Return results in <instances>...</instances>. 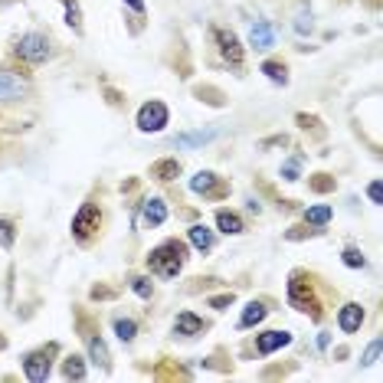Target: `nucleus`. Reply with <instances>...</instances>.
Listing matches in <instances>:
<instances>
[{
	"label": "nucleus",
	"mask_w": 383,
	"mask_h": 383,
	"mask_svg": "<svg viewBox=\"0 0 383 383\" xmlns=\"http://www.w3.org/2000/svg\"><path fill=\"white\" fill-rule=\"evenodd\" d=\"M187 262V246L180 239H164L161 246L151 249L148 256V269L154 275H161V279H177L180 269H184Z\"/></svg>",
	"instance_id": "obj_1"
},
{
	"label": "nucleus",
	"mask_w": 383,
	"mask_h": 383,
	"mask_svg": "<svg viewBox=\"0 0 383 383\" xmlns=\"http://www.w3.org/2000/svg\"><path fill=\"white\" fill-rule=\"evenodd\" d=\"M13 53H17V59L30 62V66H43V62H46V59L53 56L50 39L43 37V33H24V37L17 39Z\"/></svg>",
	"instance_id": "obj_2"
},
{
	"label": "nucleus",
	"mask_w": 383,
	"mask_h": 383,
	"mask_svg": "<svg viewBox=\"0 0 383 383\" xmlns=\"http://www.w3.org/2000/svg\"><path fill=\"white\" fill-rule=\"evenodd\" d=\"M171 122V111H167V105L158 99L144 102L141 109H138V128L144 131V135H158V131H164V124Z\"/></svg>",
	"instance_id": "obj_3"
},
{
	"label": "nucleus",
	"mask_w": 383,
	"mask_h": 383,
	"mask_svg": "<svg viewBox=\"0 0 383 383\" xmlns=\"http://www.w3.org/2000/svg\"><path fill=\"white\" fill-rule=\"evenodd\" d=\"M99 223H102V213H99V207L95 203H82L79 207V213L73 216V236L86 246L88 239L95 236V230H99Z\"/></svg>",
	"instance_id": "obj_4"
},
{
	"label": "nucleus",
	"mask_w": 383,
	"mask_h": 383,
	"mask_svg": "<svg viewBox=\"0 0 383 383\" xmlns=\"http://www.w3.org/2000/svg\"><path fill=\"white\" fill-rule=\"evenodd\" d=\"M30 92V79L17 69H0V102H17Z\"/></svg>",
	"instance_id": "obj_5"
},
{
	"label": "nucleus",
	"mask_w": 383,
	"mask_h": 383,
	"mask_svg": "<svg viewBox=\"0 0 383 383\" xmlns=\"http://www.w3.org/2000/svg\"><path fill=\"white\" fill-rule=\"evenodd\" d=\"M53 351L56 347H43V351H33V354H26L24 360V373H26V380H33V383H43L46 377H50V367H53Z\"/></svg>",
	"instance_id": "obj_6"
},
{
	"label": "nucleus",
	"mask_w": 383,
	"mask_h": 383,
	"mask_svg": "<svg viewBox=\"0 0 383 383\" xmlns=\"http://www.w3.org/2000/svg\"><path fill=\"white\" fill-rule=\"evenodd\" d=\"M213 39H216V46H220V56L230 66H243V46H239V37H236L233 30H223V26H216L213 30Z\"/></svg>",
	"instance_id": "obj_7"
},
{
	"label": "nucleus",
	"mask_w": 383,
	"mask_h": 383,
	"mask_svg": "<svg viewBox=\"0 0 383 383\" xmlns=\"http://www.w3.org/2000/svg\"><path fill=\"white\" fill-rule=\"evenodd\" d=\"M190 190H194V194H203V197H213V200L226 194L223 180L213 171H197L194 174V177H190Z\"/></svg>",
	"instance_id": "obj_8"
},
{
	"label": "nucleus",
	"mask_w": 383,
	"mask_h": 383,
	"mask_svg": "<svg viewBox=\"0 0 383 383\" xmlns=\"http://www.w3.org/2000/svg\"><path fill=\"white\" fill-rule=\"evenodd\" d=\"M360 324H364V308H360L357 301H347L344 308L337 311V328L344 334H354V331H360Z\"/></svg>",
	"instance_id": "obj_9"
},
{
	"label": "nucleus",
	"mask_w": 383,
	"mask_h": 383,
	"mask_svg": "<svg viewBox=\"0 0 383 383\" xmlns=\"http://www.w3.org/2000/svg\"><path fill=\"white\" fill-rule=\"evenodd\" d=\"M292 344V334L288 331H265L256 337V351H259L262 357L265 354H275V351H282V347Z\"/></svg>",
	"instance_id": "obj_10"
},
{
	"label": "nucleus",
	"mask_w": 383,
	"mask_h": 383,
	"mask_svg": "<svg viewBox=\"0 0 383 383\" xmlns=\"http://www.w3.org/2000/svg\"><path fill=\"white\" fill-rule=\"evenodd\" d=\"M207 331V321L197 318L194 311H180L177 321H174V334H184V337H197V334Z\"/></svg>",
	"instance_id": "obj_11"
},
{
	"label": "nucleus",
	"mask_w": 383,
	"mask_h": 383,
	"mask_svg": "<svg viewBox=\"0 0 383 383\" xmlns=\"http://www.w3.org/2000/svg\"><path fill=\"white\" fill-rule=\"evenodd\" d=\"M141 216H144L148 226H161V223L167 220V207H164V200L161 197H148L144 203H141Z\"/></svg>",
	"instance_id": "obj_12"
},
{
	"label": "nucleus",
	"mask_w": 383,
	"mask_h": 383,
	"mask_svg": "<svg viewBox=\"0 0 383 383\" xmlns=\"http://www.w3.org/2000/svg\"><path fill=\"white\" fill-rule=\"evenodd\" d=\"M216 226H220V233H226V236H239L243 230H246L243 216L233 213V210H220V213H216Z\"/></svg>",
	"instance_id": "obj_13"
},
{
	"label": "nucleus",
	"mask_w": 383,
	"mask_h": 383,
	"mask_svg": "<svg viewBox=\"0 0 383 383\" xmlns=\"http://www.w3.org/2000/svg\"><path fill=\"white\" fill-rule=\"evenodd\" d=\"M272 26L269 24H256L252 26V33H249V43H252V50H272Z\"/></svg>",
	"instance_id": "obj_14"
},
{
	"label": "nucleus",
	"mask_w": 383,
	"mask_h": 383,
	"mask_svg": "<svg viewBox=\"0 0 383 383\" xmlns=\"http://www.w3.org/2000/svg\"><path fill=\"white\" fill-rule=\"evenodd\" d=\"M190 243H194L197 252H210V249H213V230H207L203 223L190 226Z\"/></svg>",
	"instance_id": "obj_15"
},
{
	"label": "nucleus",
	"mask_w": 383,
	"mask_h": 383,
	"mask_svg": "<svg viewBox=\"0 0 383 383\" xmlns=\"http://www.w3.org/2000/svg\"><path fill=\"white\" fill-rule=\"evenodd\" d=\"M265 315H269V308H265L262 301H249L246 311H243V318H239V328H256Z\"/></svg>",
	"instance_id": "obj_16"
},
{
	"label": "nucleus",
	"mask_w": 383,
	"mask_h": 383,
	"mask_svg": "<svg viewBox=\"0 0 383 383\" xmlns=\"http://www.w3.org/2000/svg\"><path fill=\"white\" fill-rule=\"evenodd\" d=\"M216 131H190V135H177V148H203L207 141H213Z\"/></svg>",
	"instance_id": "obj_17"
},
{
	"label": "nucleus",
	"mask_w": 383,
	"mask_h": 383,
	"mask_svg": "<svg viewBox=\"0 0 383 383\" xmlns=\"http://www.w3.org/2000/svg\"><path fill=\"white\" fill-rule=\"evenodd\" d=\"M88 354L92 360L99 364L102 371H111V357H109V347L102 344V337H88Z\"/></svg>",
	"instance_id": "obj_18"
},
{
	"label": "nucleus",
	"mask_w": 383,
	"mask_h": 383,
	"mask_svg": "<svg viewBox=\"0 0 383 383\" xmlns=\"http://www.w3.org/2000/svg\"><path fill=\"white\" fill-rule=\"evenodd\" d=\"M177 174H180V161H174V158L158 161L154 167H151V177H158V180H174Z\"/></svg>",
	"instance_id": "obj_19"
},
{
	"label": "nucleus",
	"mask_w": 383,
	"mask_h": 383,
	"mask_svg": "<svg viewBox=\"0 0 383 383\" xmlns=\"http://www.w3.org/2000/svg\"><path fill=\"white\" fill-rule=\"evenodd\" d=\"M262 73L272 79L275 86H288V69H285V62H275V59H265L262 62Z\"/></svg>",
	"instance_id": "obj_20"
},
{
	"label": "nucleus",
	"mask_w": 383,
	"mask_h": 383,
	"mask_svg": "<svg viewBox=\"0 0 383 383\" xmlns=\"http://www.w3.org/2000/svg\"><path fill=\"white\" fill-rule=\"evenodd\" d=\"M62 377H66V380H82V377H86V364H82L79 354H69V357H66V364H62Z\"/></svg>",
	"instance_id": "obj_21"
},
{
	"label": "nucleus",
	"mask_w": 383,
	"mask_h": 383,
	"mask_svg": "<svg viewBox=\"0 0 383 383\" xmlns=\"http://www.w3.org/2000/svg\"><path fill=\"white\" fill-rule=\"evenodd\" d=\"M115 334H118L122 344H131L135 334H138V321H131V318H118V321H115Z\"/></svg>",
	"instance_id": "obj_22"
},
{
	"label": "nucleus",
	"mask_w": 383,
	"mask_h": 383,
	"mask_svg": "<svg viewBox=\"0 0 383 383\" xmlns=\"http://www.w3.org/2000/svg\"><path fill=\"white\" fill-rule=\"evenodd\" d=\"M66 24L73 26V30H82V10H79L75 0H66Z\"/></svg>",
	"instance_id": "obj_23"
},
{
	"label": "nucleus",
	"mask_w": 383,
	"mask_h": 383,
	"mask_svg": "<svg viewBox=\"0 0 383 383\" xmlns=\"http://www.w3.org/2000/svg\"><path fill=\"white\" fill-rule=\"evenodd\" d=\"M334 213H331V207H311L308 213H305V220L308 223H315V226H324V223L331 220Z\"/></svg>",
	"instance_id": "obj_24"
},
{
	"label": "nucleus",
	"mask_w": 383,
	"mask_h": 383,
	"mask_svg": "<svg viewBox=\"0 0 383 383\" xmlns=\"http://www.w3.org/2000/svg\"><path fill=\"white\" fill-rule=\"evenodd\" d=\"M131 288H135V295H141V298H151V295H154V285H151V279H144V275L131 279Z\"/></svg>",
	"instance_id": "obj_25"
},
{
	"label": "nucleus",
	"mask_w": 383,
	"mask_h": 383,
	"mask_svg": "<svg viewBox=\"0 0 383 383\" xmlns=\"http://www.w3.org/2000/svg\"><path fill=\"white\" fill-rule=\"evenodd\" d=\"M344 265H351V269H364V265H367V259L360 256V249L347 246V249H344Z\"/></svg>",
	"instance_id": "obj_26"
},
{
	"label": "nucleus",
	"mask_w": 383,
	"mask_h": 383,
	"mask_svg": "<svg viewBox=\"0 0 383 383\" xmlns=\"http://www.w3.org/2000/svg\"><path fill=\"white\" fill-rule=\"evenodd\" d=\"M13 220H0V246L3 249H10L13 246Z\"/></svg>",
	"instance_id": "obj_27"
},
{
	"label": "nucleus",
	"mask_w": 383,
	"mask_h": 383,
	"mask_svg": "<svg viewBox=\"0 0 383 383\" xmlns=\"http://www.w3.org/2000/svg\"><path fill=\"white\" fill-rule=\"evenodd\" d=\"M377 357H380V341H373V344L364 351V360H360V364H364V367H373Z\"/></svg>",
	"instance_id": "obj_28"
},
{
	"label": "nucleus",
	"mask_w": 383,
	"mask_h": 383,
	"mask_svg": "<svg viewBox=\"0 0 383 383\" xmlns=\"http://www.w3.org/2000/svg\"><path fill=\"white\" fill-rule=\"evenodd\" d=\"M318 180H311V187L318 190V194H328V190H334V180H328V174H315Z\"/></svg>",
	"instance_id": "obj_29"
},
{
	"label": "nucleus",
	"mask_w": 383,
	"mask_h": 383,
	"mask_svg": "<svg viewBox=\"0 0 383 383\" xmlns=\"http://www.w3.org/2000/svg\"><path fill=\"white\" fill-rule=\"evenodd\" d=\"M233 301H236V298H233V292H230V295H213L207 305H210V308H216V311H223L226 305H233Z\"/></svg>",
	"instance_id": "obj_30"
},
{
	"label": "nucleus",
	"mask_w": 383,
	"mask_h": 383,
	"mask_svg": "<svg viewBox=\"0 0 383 383\" xmlns=\"http://www.w3.org/2000/svg\"><path fill=\"white\" fill-rule=\"evenodd\" d=\"M367 197H371L373 203H383V187H380V180H373V184L367 187Z\"/></svg>",
	"instance_id": "obj_31"
},
{
	"label": "nucleus",
	"mask_w": 383,
	"mask_h": 383,
	"mask_svg": "<svg viewBox=\"0 0 383 383\" xmlns=\"http://www.w3.org/2000/svg\"><path fill=\"white\" fill-rule=\"evenodd\" d=\"M282 177H285V180H298V161H288V164H285V167H282Z\"/></svg>",
	"instance_id": "obj_32"
},
{
	"label": "nucleus",
	"mask_w": 383,
	"mask_h": 383,
	"mask_svg": "<svg viewBox=\"0 0 383 383\" xmlns=\"http://www.w3.org/2000/svg\"><path fill=\"white\" fill-rule=\"evenodd\" d=\"M295 30H298V33H311V17H305V13H301V17L295 20Z\"/></svg>",
	"instance_id": "obj_33"
},
{
	"label": "nucleus",
	"mask_w": 383,
	"mask_h": 383,
	"mask_svg": "<svg viewBox=\"0 0 383 383\" xmlns=\"http://www.w3.org/2000/svg\"><path fill=\"white\" fill-rule=\"evenodd\" d=\"M124 3H128L135 13H144V0H124Z\"/></svg>",
	"instance_id": "obj_34"
},
{
	"label": "nucleus",
	"mask_w": 383,
	"mask_h": 383,
	"mask_svg": "<svg viewBox=\"0 0 383 383\" xmlns=\"http://www.w3.org/2000/svg\"><path fill=\"white\" fill-rule=\"evenodd\" d=\"M3 347H7V341H3V337H0V351H3Z\"/></svg>",
	"instance_id": "obj_35"
}]
</instances>
